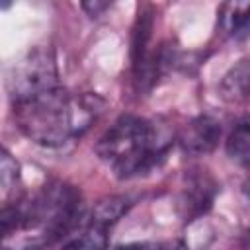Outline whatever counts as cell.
<instances>
[{
	"mask_svg": "<svg viewBox=\"0 0 250 250\" xmlns=\"http://www.w3.org/2000/svg\"><path fill=\"white\" fill-rule=\"evenodd\" d=\"M104 107L105 102L100 96H72L64 86L12 104L16 127L31 143L45 148H59L84 135Z\"/></svg>",
	"mask_w": 250,
	"mask_h": 250,
	"instance_id": "obj_1",
	"label": "cell"
},
{
	"mask_svg": "<svg viewBox=\"0 0 250 250\" xmlns=\"http://www.w3.org/2000/svg\"><path fill=\"white\" fill-rule=\"evenodd\" d=\"M174 137L164 125L141 115H119L98 139L96 154L121 180H129L158 168Z\"/></svg>",
	"mask_w": 250,
	"mask_h": 250,
	"instance_id": "obj_2",
	"label": "cell"
},
{
	"mask_svg": "<svg viewBox=\"0 0 250 250\" xmlns=\"http://www.w3.org/2000/svg\"><path fill=\"white\" fill-rule=\"evenodd\" d=\"M21 229L39 232L43 246L66 236L82 219L84 203L78 188L66 182H51L29 201L20 203Z\"/></svg>",
	"mask_w": 250,
	"mask_h": 250,
	"instance_id": "obj_3",
	"label": "cell"
},
{
	"mask_svg": "<svg viewBox=\"0 0 250 250\" xmlns=\"http://www.w3.org/2000/svg\"><path fill=\"white\" fill-rule=\"evenodd\" d=\"M59 66L51 47L35 45L23 51L8 64L6 90L12 104L25 102L39 94L59 88Z\"/></svg>",
	"mask_w": 250,
	"mask_h": 250,
	"instance_id": "obj_4",
	"label": "cell"
},
{
	"mask_svg": "<svg viewBox=\"0 0 250 250\" xmlns=\"http://www.w3.org/2000/svg\"><path fill=\"white\" fill-rule=\"evenodd\" d=\"M223 127L211 115H197L193 117L178 135V145L186 154L203 156L217 148L221 141Z\"/></svg>",
	"mask_w": 250,
	"mask_h": 250,
	"instance_id": "obj_5",
	"label": "cell"
},
{
	"mask_svg": "<svg viewBox=\"0 0 250 250\" xmlns=\"http://www.w3.org/2000/svg\"><path fill=\"white\" fill-rule=\"evenodd\" d=\"M215 191H217V184L207 174H191L180 195V209L186 221L203 215L211 207Z\"/></svg>",
	"mask_w": 250,
	"mask_h": 250,
	"instance_id": "obj_6",
	"label": "cell"
},
{
	"mask_svg": "<svg viewBox=\"0 0 250 250\" xmlns=\"http://www.w3.org/2000/svg\"><path fill=\"white\" fill-rule=\"evenodd\" d=\"M152 27H154V12L150 6L139 8L135 25H133V37H131V64H133V76L135 80L143 74L148 59H150V39H152Z\"/></svg>",
	"mask_w": 250,
	"mask_h": 250,
	"instance_id": "obj_7",
	"label": "cell"
},
{
	"mask_svg": "<svg viewBox=\"0 0 250 250\" xmlns=\"http://www.w3.org/2000/svg\"><path fill=\"white\" fill-rule=\"evenodd\" d=\"M21 184V166L10 150L0 146V207L16 203Z\"/></svg>",
	"mask_w": 250,
	"mask_h": 250,
	"instance_id": "obj_8",
	"label": "cell"
},
{
	"mask_svg": "<svg viewBox=\"0 0 250 250\" xmlns=\"http://www.w3.org/2000/svg\"><path fill=\"white\" fill-rule=\"evenodd\" d=\"M248 82H250V64L248 59H240L221 80L219 92L221 98L230 104L246 102L248 98Z\"/></svg>",
	"mask_w": 250,
	"mask_h": 250,
	"instance_id": "obj_9",
	"label": "cell"
},
{
	"mask_svg": "<svg viewBox=\"0 0 250 250\" xmlns=\"http://www.w3.org/2000/svg\"><path fill=\"white\" fill-rule=\"evenodd\" d=\"M129 207H131L129 197H125V195H107V197L100 199L94 205L88 223L100 225L104 229H109L129 211Z\"/></svg>",
	"mask_w": 250,
	"mask_h": 250,
	"instance_id": "obj_10",
	"label": "cell"
},
{
	"mask_svg": "<svg viewBox=\"0 0 250 250\" xmlns=\"http://www.w3.org/2000/svg\"><path fill=\"white\" fill-rule=\"evenodd\" d=\"M248 2H229L223 4L219 12V25L230 37H244L248 29Z\"/></svg>",
	"mask_w": 250,
	"mask_h": 250,
	"instance_id": "obj_11",
	"label": "cell"
},
{
	"mask_svg": "<svg viewBox=\"0 0 250 250\" xmlns=\"http://www.w3.org/2000/svg\"><path fill=\"white\" fill-rule=\"evenodd\" d=\"M227 154L230 156V160H234L240 166H248L250 160V123L248 117H242L234 129L229 133L227 143H225Z\"/></svg>",
	"mask_w": 250,
	"mask_h": 250,
	"instance_id": "obj_12",
	"label": "cell"
},
{
	"mask_svg": "<svg viewBox=\"0 0 250 250\" xmlns=\"http://www.w3.org/2000/svg\"><path fill=\"white\" fill-rule=\"evenodd\" d=\"M107 229L88 223L78 234L70 236L61 250H107Z\"/></svg>",
	"mask_w": 250,
	"mask_h": 250,
	"instance_id": "obj_13",
	"label": "cell"
},
{
	"mask_svg": "<svg viewBox=\"0 0 250 250\" xmlns=\"http://www.w3.org/2000/svg\"><path fill=\"white\" fill-rule=\"evenodd\" d=\"M115 250H188V246L182 240H162V242L143 240V242L119 244Z\"/></svg>",
	"mask_w": 250,
	"mask_h": 250,
	"instance_id": "obj_14",
	"label": "cell"
},
{
	"mask_svg": "<svg viewBox=\"0 0 250 250\" xmlns=\"http://www.w3.org/2000/svg\"><path fill=\"white\" fill-rule=\"evenodd\" d=\"M80 6H82V10H84L90 18H98L104 10L109 8V2H98V0H94V2H82Z\"/></svg>",
	"mask_w": 250,
	"mask_h": 250,
	"instance_id": "obj_15",
	"label": "cell"
}]
</instances>
